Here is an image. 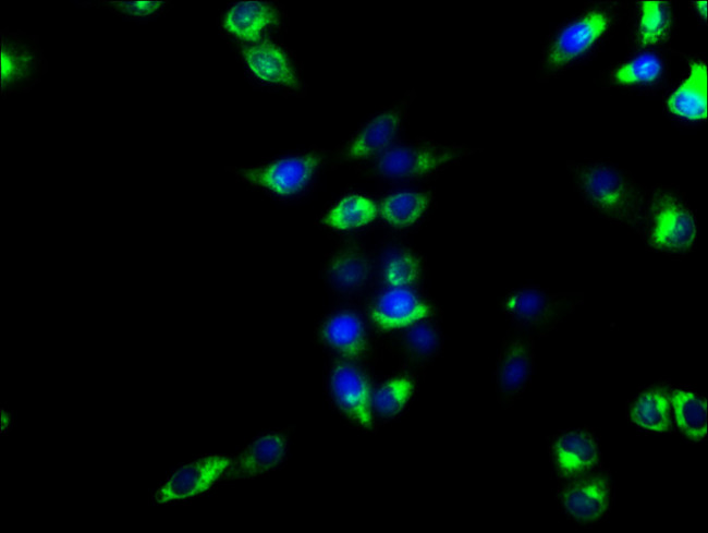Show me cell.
I'll list each match as a JSON object with an SVG mask.
<instances>
[{
	"mask_svg": "<svg viewBox=\"0 0 708 533\" xmlns=\"http://www.w3.org/2000/svg\"><path fill=\"white\" fill-rule=\"evenodd\" d=\"M628 417L633 424L645 431L671 432L673 417L669 390L652 388L639 392L628 408Z\"/></svg>",
	"mask_w": 708,
	"mask_h": 533,
	"instance_id": "21",
	"label": "cell"
},
{
	"mask_svg": "<svg viewBox=\"0 0 708 533\" xmlns=\"http://www.w3.org/2000/svg\"><path fill=\"white\" fill-rule=\"evenodd\" d=\"M415 390V383L408 376L391 378L370 396V405L379 416L392 417L402 412L411 401Z\"/></svg>",
	"mask_w": 708,
	"mask_h": 533,
	"instance_id": "27",
	"label": "cell"
},
{
	"mask_svg": "<svg viewBox=\"0 0 708 533\" xmlns=\"http://www.w3.org/2000/svg\"><path fill=\"white\" fill-rule=\"evenodd\" d=\"M414 96V92H408L400 101L365 122L343 146L341 156L349 160L369 159L395 142Z\"/></svg>",
	"mask_w": 708,
	"mask_h": 533,
	"instance_id": "15",
	"label": "cell"
},
{
	"mask_svg": "<svg viewBox=\"0 0 708 533\" xmlns=\"http://www.w3.org/2000/svg\"><path fill=\"white\" fill-rule=\"evenodd\" d=\"M330 389L334 402L347 417L363 427L373 426L371 393L365 376L356 367L337 365L330 376Z\"/></svg>",
	"mask_w": 708,
	"mask_h": 533,
	"instance_id": "18",
	"label": "cell"
},
{
	"mask_svg": "<svg viewBox=\"0 0 708 533\" xmlns=\"http://www.w3.org/2000/svg\"><path fill=\"white\" fill-rule=\"evenodd\" d=\"M322 156L313 150L280 158L257 168H243L240 179L278 196H292L303 191L314 179Z\"/></svg>",
	"mask_w": 708,
	"mask_h": 533,
	"instance_id": "13",
	"label": "cell"
},
{
	"mask_svg": "<svg viewBox=\"0 0 708 533\" xmlns=\"http://www.w3.org/2000/svg\"><path fill=\"white\" fill-rule=\"evenodd\" d=\"M479 150L427 137L395 141L367 159L369 162L364 170L381 181L407 183L431 177Z\"/></svg>",
	"mask_w": 708,
	"mask_h": 533,
	"instance_id": "4",
	"label": "cell"
},
{
	"mask_svg": "<svg viewBox=\"0 0 708 533\" xmlns=\"http://www.w3.org/2000/svg\"><path fill=\"white\" fill-rule=\"evenodd\" d=\"M635 233L649 251L671 257L692 252L698 221L685 192L675 184L647 187Z\"/></svg>",
	"mask_w": 708,
	"mask_h": 533,
	"instance_id": "3",
	"label": "cell"
},
{
	"mask_svg": "<svg viewBox=\"0 0 708 533\" xmlns=\"http://www.w3.org/2000/svg\"><path fill=\"white\" fill-rule=\"evenodd\" d=\"M672 417L680 432L692 441L707 436V400L697 392L683 388L669 390Z\"/></svg>",
	"mask_w": 708,
	"mask_h": 533,
	"instance_id": "22",
	"label": "cell"
},
{
	"mask_svg": "<svg viewBox=\"0 0 708 533\" xmlns=\"http://www.w3.org/2000/svg\"><path fill=\"white\" fill-rule=\"evenodd\" d=\"M430 201L431 196L427 192L400 191L387 196L378 213L390 226L406 228L418 222L427 211Z\"/></svg>",
	"mask_w": 708,
	"mask_h": 533,
	"instance_id": "24",
	"label": "cell"
},
{
	"mask_svg": "<svg viewBox=\"0 0 708 533\" xmlns=\"http://www.w3.org/2000/svg\"><path fill=\"white\" fill-rule=\"evenodd\" d=\"M687 4L695 22L700 26H707V1H689Z\"/></svg>",
	"mask_w": 708,
	"mask_h": 533,
	"instance_id": "31",
	"label": "cell"
},
{
	"mask_svg": "<svg viewBox=\"0 0 708 533\" xmlns=\"http://www.w3.org/2000/svg\"><path fill=\"white\" fill-rule=\"evenodd\" d=\"M627 0L590 1L553 26L545 37L536 81L549 83L593 61L625 22Z\"/></svg>",
	"mask_w": 708,
	"mask_h": 533,
	"instance_id": "1",
	"label": "cell"
},
{
	"mask_svg": "<svg viewBox=\"0 0 708 533\" xmlns=\"http://www.w3.org/2000/svg\"><path fill=\"white\" fill-rule=\"evenodd\" d=\"M625 23L628 52L669 48L680 27L679 3L670 0L628 1Z\"/></svg>",
	"mask_w": 708,
	"mask_h": 533,
	"instance_id": "9",
	"label": "cell"
},
{
	"mask_svg": "<svg viewBox=\"0 0 708 533\" xmlns=\"http://www.w3.org/2000/svg\"><path fill=\"white\" fill-rule=\"evenodd\" d=\"M583 302V293H552L525 287L509 291L499 304L515 328L542 337L553 331Z\"/></svg>",
	"mask_w": 708,
	"mask_h": 533,
	"instance_id": "6",
	"label": "cell"
},
{
	"mask_svg": "<svg viewBox=\"0 0 708 533\" xmlns=\"http://www.w3.org/2000/svg\"><path fill=\"white\" fill-rule=\"evenodd\" d=\"M674 57L683 60L684 70L662 93V114L679 128L704 126L708 119L707 60L703 53L676 49Z\"/></svg>",
	"mask_w": 708,
	"mask_h": 533,
	"instance_id": "7",
	"label": "cell"
},
{
	"mask_svg": "<svg viewBox=\"0 0 708 533\" xmlns=\"http://www.w3.org/2000/svg\"><path fill=\"white\" fill-rule=\"evenodd\" d=\"M286 12L282 5L269 1L245 0L229 5L222 13L220 33L237 45H247L270 38L282 29Z\"/></svg>",
	"mask_w": 708,
	"mask_h": 533,
	"instance_id": "14",
	"label": "cell"
},
{
	"mask_svg": "<svg viewBox=\"0 0 708 533\" xmlns=\"http://www.w3.org/2000/svg\"><path fill=\"white\" fill-rule=\"evenodd\" d=\"M369 259L363 251L347 247L331 257L327 275L337 289L353 291L365 284L369 276Z\"/></svg>",
	"mask_w": 708,
	"mask_h": 533,
	"instance_id": "25",
	"label": "cell"
},
{
	"mask_svg": "<svg viewBox=\"0 0 708 533\" xmlns=\"http://www.w3.org/2000/svg\"><path fill=\"white\" fill-rule=\"evenodd\" d=\"M232 459L228 456H206L173 471L155 494L157 504L184 500L199 495L223 479Z\"/></svg>",
	"mask_w": 708,
	"mask_h": 533,
	"instance_id": "17",
	"label": "cell"
},
{
	"mask_svg": "<svg viewBox=\"0 0 708 533\" xmlns=\"http://www.w3.org/2000/svg\"><path fill=\"white\" fill-rule=\"evenodd\" d=\"M558 502L572 521L596 524L605 520L613 502L611 474L606 469L563 481L558 489Z\"/></svg>",
	"mask_w": 708,
	"mask_h": 533,
	"instance_id": "10",
	"label": "cell"
},
{
	"mask_svg": "<svg viewBox=\"0 0 708 533\" xmlns=\"http://www.w3.org/2000/svg\"><path fill=\"white\" fill-rule=\"evenodd\" d=\"M419 272V261L407 250H395L386 259L384 279L390 287L406 288Z\"/></svg>",
	"mask_w": 708,
	"mask_h": 533,
	"instance_id": "30",
	"label": "cell"
},
{
	"mask_svg": "<svg viewBox=\"0 0 708 533\" xmlns=\"http://www.w3.org/2000/svg\"><path fill=\"white\" fill-rule=\"evenodd\" d=\"M558 479L565 481L599 469L601 453L597 434L588 427L556 434L549 445Z\"/></svg>",
	"mask_w": 708,
	"mask_h": 533,
	"instance_id": "16",
	"label": "cell"
},
{
	"mask_svg": "<svg viewBox=\"0 0 708 533\" xmlns=\"http://www.w3.org/2000/svg\"><path fill=\"white\" fill-rule=\"evenodd\" d=\"M288 438L269 433L254 439L235 459H232L223 479L256 477L273 470L285 457Z\"/></svg>",
	"mask_w": 708,
	"mask_h": 533,
	"instance_id": "20",
	"label": "cell"
},
{
	"mask_svg": "<svg viewBox=\"0 0 708 533\" xmlns=\"http://www.w3.org/2000/svg\"><path fill=\"white\" fill-rule=\"evenodd\" d=\"M672 47L628 52L624 58L602 68L595 80L607 93L627 96H655L672 80Z\"/></svg>",
	"mask_w": 708,
	"mask_h": 533,
	"instance_id": "5",
	"label": "cell"
},
{
	"mask_svg": "<svg viewBox=\"0 0 708 533\" xmlns=\"http://www.w3.org/2000/svg\"><path fill=\"white\" fill-rule=\"evenodd\" d=\"M236 48L247 74L257 84L290 93L303 89L300 66L285 46L267 38Z\"/></svg>",
	"mask_w": 708,
	"mask_h": 533,
	"instance_id": "12",
	"label": "cell"
},
{
	"mask_svg": "<svg viewBox=\"0 0 708 533\" xmlns=\"http://www.w3.org/2000/svg\"><path fill=\"white\" fill-rule=\"evenodd\" d=\"M428 318L404 327L403 331L404 349L417 363L430 362L437 356L441 347L439 329Z\"/></svg>",
	"mask_w": 708,
	"mask_h": 533,
	"instance_id": "28",
	"label": "cell"
},
{
	"mask_svg": "<svg viewBox=\"0 0 708 533\" xmlns=\"http://www.w3.org/2000/svg\"><path fill=\"white\" fill-rule=\"evenodd\" d=\"M535 365V336L510 329L502 339L495 366L497 399L512 407L529 385Z\"/></svg>",
	"mask_w": 708,
	"mask_h": 533,
	"instance_id": "11",
	"label": "cell"
},
{
	"mask_svg": "<svg viewBox=\"0 0 708 533\" xmlns=\"http://www.w3.org/2000/svg\"><path fill=\"white\" fill-rule=\"evenodd\" d=\"M0 39L2 98L30 92L48 71L39 36L5 27L0 32Z\"/></svg>",
	"mask_w": 708,
	"mask_h": 533,
	"instance_id": "8",
	"label": "cell"
},
{
	"mask_svg": "<svg viewBox=\"0 0 708 533\" xmlns=\"http://www.w3.org/2000/svg\"><path fill=\"white\" fill-rule=\"evenodd\" d=\"M321 335L328 346L349 358H359L365 351V327L352 312L343 311L331 316L325 323Z\"/></svg>",
	"mask_w": 708,
	"mask_h": 533,
	"instance_id": "23",
	"label": "cell"
},
{
	"mask_svg": "<svg viewBox=\"0 0 708 533\" xmlns=\"http://www.w3.org/2000/svg\"><path fill=\"white\" fill-rule=\"evenodd\" d=\"M84 8H97L137 23H148L155 17L163 15L172 5L167 0H98L82 2Z\"/></svg>",
	"mask_w": 708,
	"mask_h": 533,
	"instance_id": "29",
	"label": "cell"
},
{
	"mask_svg": "<svg viewBox=\"0 0 708 533\" xmlns=\"http://www.w3.org/2000/svg\"><path fill=\"white\" fill-rule=\"evenodd\" d=\"M377 215L378 207L370 198L359 194H349L334 204L322 222L331 229L351 230L369 225Z\"/></svg>",
	"mask_w": 708,
	"mask_h": 533,
	"instance_id": "26",
	"label": "cell"
},
{
	"mask_svg": "<svg viewBox=\"0 0 708 533\" xmlns=\"http://www.w3.org/2000/svg\"><path fill=\"white\" fill-rule=\"evenodd\" d=\"M572 187L595 216L635 232L647 186L608 159L567 160Z\"/></svg>",
	"mask_w": 708,
	"mask_h": 533,
	"instance_id": "2",
	"label": "cell"
},
{
	"mask_svg": "<svg viewBox=\"0 0 708 533\" xmlns=\"http://www.w3.org/2000/svg\"><path fill=\"white\" fill-rule=\"evenodd\" d=\"M432 307L407 288L390 287L370 308V318L381 329L404 328L432 315Z\"/></svg>",
	"mask_w": 708,
	"mask_h": 533,
	"instance_id": "19",
	"label": "cell"
}]
</instances>
